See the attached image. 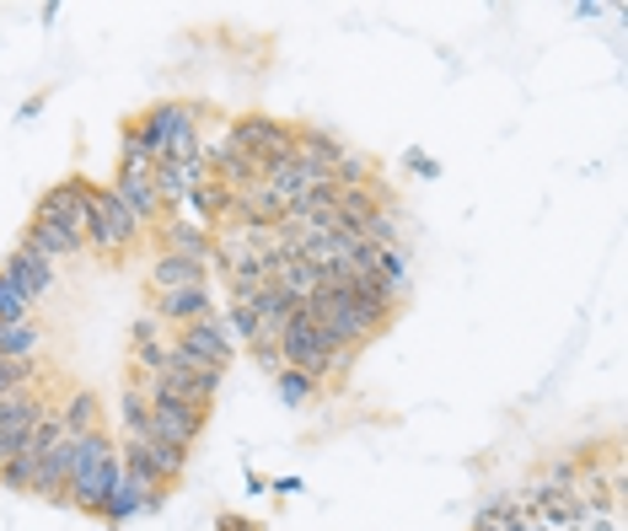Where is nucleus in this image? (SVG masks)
I'll return each mask as SVG.
<instances>
[{"mask_svg":"<svg viewBox=\"0 0 628 531\" xmlns=\"http://www.w3.org/2000/svg\"><path fill=\"white\" fill-rule=\"evenodd\" d=\"M252 312H258V327H263V338H280L285 327H291V317H301L306 306H295L285 290H274V285H263L258 295H252Z\"/></svg>","mask_w":628,"mask_h":531,"instance_id":"17","label":"nucleus"},{"mask_svg":"<svg viewBox=\"0 0 628 531\" xmlns=\"http://www.w3.org/2000/svg\"><path fill=\"white\" fill-rule=\"evenodd\" d=\"M156 199H162V209H177L199 183H205V156L199 162H156Z\"/></svg>","mask_w":628,"mask_h":531,"instance_id":"14","label":"nucleus"},{"mask_svg":"<svg viewBox=\"0 0 628 531\" xmlns=\"http://www.w3.org/2000/svg\"><path fill=\"white\" fill-rule=\"evenodd\" d=\"M409 166H414L419 177H441V162H430V156H419V151H409Z\"/></svg>","mask_w":628,"mask_h":531,"instance_id":"34","label":"nucleus"},{"mask_svg":"<svg viewBox=\"0 0 628 531\" xmlns=\"http://www.w3.org/2000/svg\"><path fill=\"white\" fill-rule=\"evenodd\" d=\"M0 274L22 290L33 306H39V301H48V295H54V285H59L54 263H48V258H39V252H28V247H11V252L0 258Z\"/></svg>","mask_w":628,"mask_h":531,"instance_id":"9","label":"nucleus"},{"mask_svg":"<svg viewBox=\"0 0 628 531\" xmlns=\"http://www.w3.org/2000/svg\"><path fill=\"white\" fill-rule=\"evenodd\" d=\"M194 451H177V446H151V441H119V467L124 478L145 484V489H177L183 467H188Z\"/></svg>","mask_w":628,"mask_h":531,"instance_id":"5","label":"nucleus"},{"mask_svg":"<svg viewBox=\"0 0 628 531\" xmlns=\"http://www.w3.org/2000/svg\"><path fill=\"white\" fill-rule=\"evenodd\" d=\"M371 274H377L381 290H387L398 306H409V290H414V280H409V247H377Z\"/></svg>","mask_w":628,"mask_h":531,"instance_id":"18","label":"nucleus"},{"mask_svg":"<svg viewBox=\"0 0 628 531\" xmlns=\"http://www.w3.org/2000/svg\"><path fill=\"white\" fill-rule=\"evenodd\" d=\"M0 323H33V301L0 274Z\"/></svg>","mask_w":628,"mask_h":531,"instance_id":"30","label":"nucleus"},{"mask_svg":"<svg viewBox=\"0 0 628 531\" xmlns=\"http://www.w3.org/2000/svg\"><path fill=\"white\" fill-rule=\"evenodd\" d=\"M145 140L156 145V162H199L205 140H199V102H151L140 113Z\"/></svg>","mask_w":628,"mask_h":531,"instance_id":"2","label":"nucleus"},{"mask_svg":"<svg viewBox=\"0 0 628 531\" xmlns=\"http://www.w3.org/2000/svg\"><path fill=\"white\" fill-rule=\"evenodd\" d=\"M119 424H124V441H145L151 435V403L134 387H124V398H119Z\"/></svg>","mask_w":628,"mask_h":531,"instance_id":"25","label":"nucleus"},{"mask_svg":"<svg viewBox=\"0 0 628 531\" xmlns=\"http://www.w3.org/2000/svg\"><path fill=\"white\" fill-rule=\"evenodd\" d=\"M129 338H134V344H156V338H162V323H156V317H140V323L129 327Z\"/></svg>","mask_w":628,"mask_h":531,"instance_id":"33","label":"nucleus"},{"mask_svg":"<svg viewBox=\"0 0 628 531\" xmlns=\"http://www.w3.org/2000/svg\"><path fill=\"white\" fill-rule=\"evenodd\" d=\"M334 188H366V183H377V162L366 156V151H355V145H344L334 162V177H328Z\"/></svg>","mask_w":628,"mask_h":531,"instance_id":"21","label":"nucleus"},{"mask_svg":"<svg viewBox=\"0 0 628 531\" xmlns=\"http://www.w3.org/2000/svg\"><path fill=\"white\" fill-rule=\"evenodd\" d=\"M33 473H39V456L22 451V456H11V462L0 467V484H6L11 494H33Z\"/></svg>","mask_w":628,"mask_h":531,"instance_id":"28","label":"nucleus"},{"mask_svg":"<svg viewBox=\"0 0 628 531\" xmlns=\"http://www.w3.org/2000/svg\"><path fill=\"white\" fill-rule=\"evenodd\" d=\"M0 327H6V323H0Z\"/></svg>","mask_w":628,"mask_h":531,"instance_id":"37","label":"nucleus"},{"mask_svg":"<svg viewBox=\"0 0 628 531\" xmlns=\"http://www.w3.org/2000/svg\"><path fill=\"white\" fill-rule=\"evenodd\" d=\"M338 151H344V140H338L334 129H323V123H295V162L306 166L312 177H334V162Z\"/></svg>","mask_w":628,"mask_h":531,"instance_id":"12","label":"nucleus"},{"mask_svg":"<svg viewBox=\"0 0 628 531\" xmlns=\"http://www.w3.org/2000/svg\"><path fill=\"white\" fill-rule=\"evenodd\" d=\"M162 242H167V252H177V258H188V263H205L209 269V252H215V237H209L199 220H167L162 226Z\"/></svg>","mask_w":628,"mask_h":531,"instance_id":"15","label":"nucleus"},{"mask_svg":"<svg viewBox=\"0 0 628 531\" xmlns=\"http://www.w3.org/2000/svg\"><path fill=\"white\" fill-rule=\"evenodd\" d=\"M86 188H91L86 177H59L54 188H43L33 220H43V226H54V231L86 242Z\"/></svg>","mask_w":628,"mask_h":531,"instance_id":"8","label":"nucleus"},{"mask_svg":"<svg viewBox=\"0 0 628 531\" xmlns=\"http://www.w3.org/2000/svg\"><path fill=\"white\" fill-rule=\"evenodd\" d=\"M274 392H280V403H285V409H306V403L317 398V381L285 366V370H274Z\"/></svg>","mask_w":628,"mask_h":531,"instance_id":"26","label":"nucleus"},{"mask_svg":"<svg viewBox=\"0 0 628 531\" xmlns=\"http://www.w3.org/2000/svg\"><path fill=\"white\" fill-rule=\"evenodd\" d=\"M43 327L39 323H6L0 327V360H39Z\"/></svg>","mask_w":628,"mask_h":531,"instance_id":"20","label":"nucleus"},{"mask_svg":"<svg viewBox=\"0 0 628 531\" xmlns=\"http://www.w3.org/2000/svg\"><path fill=\"white\" fill-rule=\"evenodd\" d=\"M269 489L280 494V499H291V494H301V478H274V484H269Z\"/></svg>","mask_w":628,"mask_h":531,"instance_id":"35","label":"nucleus"},{"mask_svg":"<svg viewBox=\"0 0 628 531\" xmlns=\"http://www.w3.org/2000/svg\"><path fill=\"white\" fill-rule=\"evenodd\" d=\"M220 323H226V333H231V344H258V338H263V327H258V312H252V301H231Z\"/></svg>","mask_w":628,"mask_h":531,"instance_id":"27","label":"nucleus"},{"mask_svg":"<svg viewBox=\"0 0 628 531\" xmlns=\"http://www.w3.org/2000/svg\"><path fill=\"white\" fill-rule=\"evenodd\" d=\"M151 317L162 327H188V323H205L215 317V290L209 285H183V290H167V295H151Z\"/></svg>","mask_w":628,"mask_h":531,"instance_id":"11","label":"nucleus"},{"mask_svg":"<svg viewBox=\"0 0 628 531\" xmlns=\"http://www.w3.org/2000/svg\"><path fill=\"white\" fill-rule=\"evenodd\" d=\"M33 381H39V366H33V360H0V398L28 392Z\"/></svg>","mask_w":628,"mask_h":531,"instance_id":"29","label":"nucleus"},{"mask_svg":"<svg viewBox=\"0 0 628 531\" xmlns=\"http://www.w3.org/2000/svg\"><path fill=\"white\" fill-rule=\"evenodd\" d=\"M220 531H252V527H242L237 516H220Z\"/></svg>","mask_w":628,"mask_h":531,"instance_id":"36","label":"nucleus"},{"mask_svg":"<svg viewBox=\"0 0 628 531\" xmlns=\"http://www.w3.org/2000/svg\"><path fill=\"white\" fill-rule=\"evenodd\" d=\"M119 478H124V467H119V446L108 441V430L76 435V473H71V484H65V505L97 516Z\"/></svg>","mask_w":628,"mask_h":531,"instance_id":"1","label":"nucleus"},{"mask_svg":"<svg viewBox=\"0 0 628 531\" xmlns=\"http://www.w3.org/2000/svg\"><path fill=\"white\" fill-rule=\"evenodd\" d=\"M162 505H167V494L162 489H145V484H134V478H119L113 494L102 499L97 521H102V527H129L134 516H156Z\"/></svg>","mask_w":628,"mask_h":531,"instance_id":"10","label":"nucleus"},{"mask_svg":"<svg viewBox=\"0 0 628 531\" xmlns=\"http://www.w3.org/2000/svg\"><path fill=\"white\" fill-rule=\"evenodd\" d=\"M183 285H209V269L177 258V252H162L151 263V295H167V290H183Z\"/></svg>","mask_w":628,"mask_h":531,"instance_id":"16","label":"nucleus"},{"mask_svg":"<svg viewBox=\"0 0 628 531\" xmlns=\"http://www.w3.org/2000/svg\"><path fill=\"white\" fill-rule=\"evenodd\" d=\"M43 419H48V413H43ZM28 441H33V424H11V430H0V467H6L11 456H22Z\"/></svg>","mask_w":628,"mask_h":531,"instance_id":"31","label":"nucleus"},{"mask_svg":"<svg viewBox=\"0 0 628 531\" xmlns=\"http://www.w3.org/2000/svg\"><path fill=\"white\" fill-rule=\"evenodd\" d=\"M226 145L252 156L258 166H274V162H291L295 156V123H280L269 113H242V119L226 123Z\"/></svg>","mask_w":628,"mask_h":531,"instance_id":"4","label":"nucleus"},{"mask_svg":"<svg viewBox=\"0 0 628 531\" xmlns=\"http://www.w3.org/2000/svg\"><path fill=\"white\" fill-rule=\"evenodd\" d=\"M54 413H59V430H65V435H91L102 403H97V392H76L65 409H54Z\"/></svg>","mask_w":628,"mask_h":531,"instance_id":"24","label":"nucleus"},{"mask_svg":"<svg viewBox=\"0 0 628 531\" xmlns=\"http://www.w3.org/2000/svg\"><path fill=\"white\" fill-rule=\"evenodd\" d=\"M43 413H54V403H43L33 387H28V392H11V398H0V430H11V424H39Z\"/></svg>","mask_w":628,"mask_h":531,"instance_id":"22","label":"nucleus"},{"mask_svg":"<svg viewBox=\"0 0 628 531\" xmlns=\"http://www.w3.org/2000/svg\"><path fill=\"white\" fill-rule=\"evenodd\" d=\"M248 360L258 370H269V376L285 370V360H280V338H258V344H248Z\"/></svg>","mask_w":628,"mask_h":531,"instance_id":"32","label":"nucleus"},{"mask_svg":"<svg viewBox=\"0 0 628 531\" xmlns=\"http://www.w3.org/2000/svg\"><path fill=\"white\" fill-rule=\"evenodd\" d=\"M334 349H338V344L317 323H312L306 312L291 317V327L280 333V360H285L291 370H301V376H312L317 387H323V381H328V370H334Z\"/></svg>","mask_w":628,"mask_h":531,"instance_id":"6","label":"nucleus"},{"mask_svg":"<svg viewBox=\"0 0 628 531\" xmlns=\"http://www.w3.org/2000/svg\"><path fill=\"white\" fill-rule=\"evenodd\" d=\"M151 177H156V172H151ZM151 177H124V172H113V183H108V188L124 199L129 215L140 220V231H145V226H162V215H167L162 199H156V183H151Z\"/></svg>","mask_w":628,"mask_h":531,"instance_id":"13","label":"nucleus"},{"mask_svg":"<svg viewBox=\"0 0 628 531\" xmlns=\"http://www.w3.org/2000/svg\"><path fill=\"white\" fill-rule=\"evenodd\" d=\"M167 344H172V355H177V360L205 366V370H220V376H226V366L237 360V344H231V333H226L220 317H205V323L177 327Z\"/></svg>","mask_w":628,"mask_h":531,"instance_id":"7","label":"nucleus"},{"mask_svg":"<svg viewBox=\"0 0 628 531\" xmlns=\"http://www.w3.org/2000/svg\"><path fill=\"white\" fill-rule=\"evenodd\" d=\"M28 252H39V258H48V263H59V258H82L86 242H76V237H65V231H54V226H43V220H28V231H22V242Z\"/></svg>","mask_w":628,"mask_h":531,"instance_id":"19","label":"nucleus"},{"mask_svg":"<svg viewBox=\"0 0 628 531\" xmlns=\"http://www.w3.org/2000/svg\"><path fill=\"white\" fill-rule=\"evenodd\" d=\"M360 237H366L371 247H409L403 242V215H398V205H381L377 215H366Z\"/></svg>","mask_w":628,"mask_h":531,"instance_id":"23","label":"nucleus"},{"mask_svg":"<svg viewBox=\"0 0 628 531\" xmlns=\"http://www.w3.org/2000/svg\"><path fill=\"white\" fill-rule=\"evenodd\" d=\"M140 242V220L124 209V199L113 188H86V247L97 258H124Z\"/></svg>","mask_w":628,"mask_h":531,"instance_id":"3","label":"nucleus"}]
</instances>
